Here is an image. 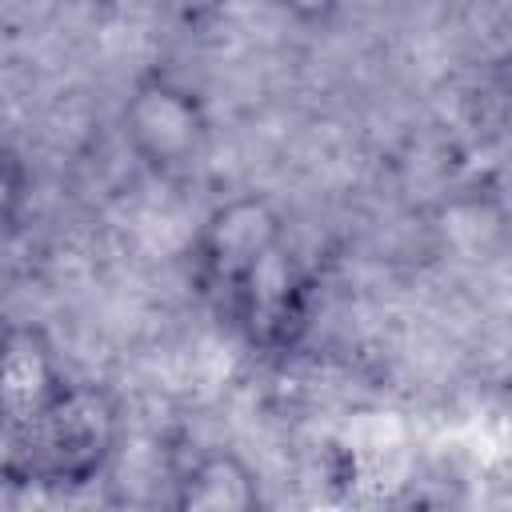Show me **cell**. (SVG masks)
Listing matches in <instances>:
<instances>
[{"label": "cell", "instance_id": "1", "mask_svg": "<svg viewBox=\"0 0 512 512\" xmlns=\"http://www.w3.org/2000/svg\"><path fill=\"white\" fill-rule=\"evenodd\" d=\"M120 404L108 388L68 380L32 420L4 428V480L44 492L96 484L120 452Z\"/></svg>", "mask_w": 512, "mask_h": 512}, {"label": "cell", "instance_id": "2", "mask_svg": "<svg viewBox=\"0 0 512 512\" xmlns=\"http://www.w3.org/2000/svg\"><path fill=\"white\" fill-rule=\"evenodd\" d=\"M124 144L152 172H184L192 168L212 136L208 108L196 88L168 72H144L120 108Z\"/></svg>", "mask_w": 512, "mask_h": 512}, {"label": "cell", "instance_id": "3", "mask_svg": "<svg viewBox=\"0 0 512 512\" xmlns=\"http://www.w3.org/2000/svg\"><path fill=\"white\" fill-rule=\"evenodd\" d=\"M304 304H308V284L288 240L272 248L256 268H248L216 300L224 320L260 352H284L300 336Z\"/></svg>", "mask_w": 512, "mask_h": 512}, {"label": "cell", "instance_id": "4", "mask_svg": "<svg viewBox=\"0 0 512 512\" xmlns=\"http://www.w3.org/2000/svg\"><path fill=\"white\" fill-rule=\"evenodd\" d=\"M284 240H288L284 216L264 196H232L216 204L204 216L196 244H192L200 288L212 300H220L248 268H256Z\"/></svg>", "mask_w": 512, "mask_h": 512}, {"label": "cell", "instance_id": "5", "mask_svg": "<svg viewBox=\"0 0 512 512\" xmlns=\"http://www.w3.org/2000/svg\"><path fill=\"white\" fill-rule=\"evenodd\" d=\"M68 384L56 348L36 324H12L0 348V396H4V428L32 420L60 388Z\"/></svg>", "mask_w": 512, "mask_h": 512}, {"label": "cell", "instance_id": "6", "mask_svg": "<svg viewBox=\"0 0 512 512\" xmlns=\"http://www.w3.org/2000/svg\"><path fill=\"white\" fill-rule=\"evenodd\" d=\"M172 508L180 512H256L264 508L260 472L232 448L196 452L172 480Z\"/></svg>", "mask_w": 512, "mask_h": 512}, {"label": "cell", "instance_id": "7", "mask_svg": "<svg viewBox=\"0 0 512 512\" xmlns=\"http://www.w3.org/2000/svg\"><path fill=\"white\" fill-rule=\"evenodd\" d=\"M284 12H292L296 20H304V24H324V20H332L336 16V8L344 4V0H276Z\"/></svg>", "mask_w": 512, "mask_h": 512}]
</instances>
